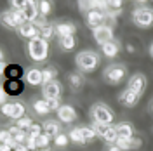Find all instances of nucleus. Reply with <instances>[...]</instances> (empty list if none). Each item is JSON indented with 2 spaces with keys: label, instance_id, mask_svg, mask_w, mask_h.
<instances>
[{
  "label": "nucleus",
  "instance_id": "obj_1",
  "mask_svg": "<svg viewBox=\"0 0 153 151\" xmlns=\"http://www.w3.org/2000/svg\"><path fill=\"white\" fill-rule=\"evenodd\" d=\"M75 64L84 73H94L97 70V66H99V54L96 50L85 49V50L78 52L75 56Z\"/></svg>",
  "mask_w": 153,
  "mask_h": 151
},
{
  "label": "nucleus",
  "instance_id": "obj_2",
  "mask_svg": "<svg viewBox=\"0 0 153 151\" xmlns=\"http://www.w3.org/2000/svg\"><path fill=\"white\" fill-rule=\"evenodd\" d=\"M26 50H28V57L35 63H44L49 56V42L42 40L40 37H35L28 40L26 44Z\"/></svg>",
  "mask_w": 153,
  "mask_h": 151
},
{
  "label": "nucleus",
  "instance_id": "obj_3",
  "mask_svg": "<svg viewBox=\"0 0 153 151\" xmlns=\"http://www.w3.org/2000/svg\"><path fill=\"white\" fill-rule=\"evenodd\" d=\"M91 118L96 123H103V125H111L115 120V115L111 108L106 103H94L91 108Z\"/></svg>",
  "mask_w": 153,
  "mask_h": 151
},
{
  "label": "nucleus",
  "instance_id": "obj_4",
  "mask_svg": "<svg viewBox=\"0 0 153 151\" xmlns=\"http://www.w3.org/2000/svg\"><path fill=\"white\" fill-rule=\"evenodd\" d=\"M131 18L137 28H152L153 26V9L148 5L136 7L131 14Z\"/></svg>",
  "mask_w": 153,
  "mask_h": 151
},
{
  "label": "nucleus",
  "instance_id": "obj_5",
  "mask_svg": "<svg viewBox=\"0 0 153 151\" xmlns=\"http://www.w3.org/2000/svg\"><path fill=\"white\" fill-rule=\"evenodd\" d=\"M105 80L110 85H118L120 82H124L127 76V68L124 64H108L103 71Z\"/></svg>",
  "mask_w": 153,
  "mask_h": 151
},
{
  "label": "nucleus",
  "instance_id": "obj_6",
  "mask_svg": "<svg viewBox=\"0 0 153 151\" xmlns=\"http://www.w3.org/2000/svg\"><path fill=\"white\" fill-rule=\"evenodd\" d=\"M25 21H23V18H21V14H19L18 10H2L0 12V24L4 26V28L7 30H16L18 31V28L23 24Z\"/></svg>",
  "mask_w": 153,
  "mask_h": 151
},
{
  "label": "nucleus",
  "instance_id": "obj_7",
  "mask_svg": "<svg viewBox=\"0 0 153 151\" xmlns=\"http://www.w3.org/2000/svg\"><path fill=\"white\" fill-rule=\"evenodd\" d=\"M92 38L96 40V44L99 47H103L105 44L115 40V35H113V28L111 24H103V26H97V28L92 30Z\"/></svg>",
  "mask_w": 153,
  "mask_h": 151
},
{
  "label": "nucleus",
  "instance_id": "obj_8",
  "mask_svg": "<svg viewBox=\"0 0 153 151\" xmlns=\"http://www.w3.org/2000/svg\"><path fill=\"white\" fill-rule=\"evenodd\" d=\"M21 14V18L25 23H33L35 19L40 18V10H38V2H33V0H25L23 2V9L18 10Z\"/></svg>",
  "mask_w": 153,
  "mask_h": 151
},
{
  "label": "nucleus",
  "instance_id": "obj_9",
  "mask_svg": "<svg viewBox=\"0 0 153 151\" xmlns=\"http://www.w3.org/2000/svg\"><path fill=\"white\" fill-rule=\"evenodd\" d=\"M0 111H2V115L9 116V118L16 120V122H18L19 118L26 116V108H25L23 103H5L0 108Z\"/></svg>",
  "mask_w": 153,
  "mask_h": 151
},
{
  "label": "nucleus",
  "instance_id": "obj_10",
  "mask_svg": "<svg viewBox=\"0 0 153 151\" xmlns=\"http://www.w3.org/2000/svg\"><path fill=\"white\" fill-rule=\"evenodd\" d=\"M146 85H148V82H146V76H144L143 73H134V75H131V78L127 80V89H131V90L136 92L137 95H141L144 92Z\"/></svg>",
  "mask_w": 153,
  "mask_h": 151
},
{
  "label": "nucleus",
  "instance_id": "obj_11",
  "mask_svg": "<svg viewBox=\"0 0 153 151\" xmlns=\"http://www.w3.org/2000/svg\"><path fill=\"white\" fill-rule=\"evenodd\" d=\"M61 90H63V87H61V84H59L57 80L42 85V95H44V99H45V101L59 99V97H61Z\"/></svg>",
  "mask_w": 153,
  "mask_h": 151
},
{
  "label": "nucleus",
  "instance_id": "obj_12",
  "mask_svg": "<svg viewBox=\"0 0 153 151\" xmlns=\"http://www.w3.org/2000/svg\"><path fill=\"white\" fill-rule=\"evenodd\" d=\"M57 118L63 123H71L78 118V113L71 104H61V108L57 110Z\"/></svg>",
  "mask_w": 153,
  "mask_h": 151
},
{
  "label": "nucleus",
  "instance_id": "obj_13",
  "mask_svg": "<svg viewBox=\"0 0 153 151\" xmlns=\"http://www.w3.org/2000/svg\"><path fill=\"white\" fill-rule=\"evenodd\" d=\"M85 21H87V26L89 28H97V26H103V24H108L106 21V14L103 10H91L89 14L85 16Z\"/></svg>",
  "mask_w": 153,
  "mask_h": 151
},
{
  "label": "nucleus",
  "instance_id": "obj_14",
  "mask_svg": "<svg viewBox=\"0 0 153 151\" xmlns=\"http://www.w3.org/2000/svg\"><path fill=\"white\" fill-rule=\"evenodd\" d=\"M76 33V24L70 23V21H63L56 24V35L57 38H65V37H75Z\"/></svg>",
  "mask_w": 153,
  "mask_h": 151
},
{
  "label": "nucleus",
  "instance_id": "obj_15",
  "mask_svg": "<svg viewBox=\"0 0 153 151\" xmlns=\"http://www.w3.org/2000/svg\"><path fill=\"white\" fill-rule=\"evenodd\" d=\"M137 101H139V95L136 94V92H132L131 89H124V90L118 94V103L122 104V106L132 108V106L137 104Z\"/></svg>",
  "mask_w": 153,
  "mask_h": 151
},
{
  "label": "nucleus",
  "instance_id": "obj_16",
  "mask_svg": "<svg viewBox=\"0 0 153 151\" xmlns=\"http://www.w3.org/2000/svg\"><path fill=\"white\" fill-rule=\"evenodd\" d=\"M25 80H26V84L28 85H33V87H37V85H44V75H42V70H38V68H31V70H28V71L25 73Z\"/></svg>",
  "mask_w": 153,
  "mask_h": 151
},
{
  "label": "nucleus",
  "instance_id": "obj_17",
  "mask_svg": "<svg viewBox=\"0 0 153 151\" xmlns=\"http://www.w3.org/2000/svg\"><path fill=\"white\" fill-rule=\"evenodd\" d=\"M18 33H19V37L28 38V40H31V38H35V37H40V30L35 28L33 23H23L18 28Z\"/></svg>",
  "mask_w": 153,
  "mask_h": 151
},
{
  "label": "nucleus",
  "instance_id": "obj_18",
  "mask_svg": "<svg viewBox=\"0 0 153 151\" xmlns=\"http://www.w3.org/2000/svg\"><path fill=\"white\" fill-rule=\"evenodd\" d=\"M101 52H103V56L108 57V59L117 57L118 52H120V42H118V40H111V42L105 44V45L101 47Z\"/></svg>",
  "mask_w": 153,
  "mask_h": 151
},
{
  "label": "nucleus",
  "instance_id": "obj_19",
  "mask_svg": "<svg viewBox=\"0 0 153 151\" xmlns=\"http://www.w3.org/2000/svg\"><path fill=\"white\" fill-rule=\"evenodd\" d=\"M115 129H117V134H118V139H134V137H136V135H134V127L127 122L117 123Z\"/></svg>",
  "mask_w": 153,
  "mask_h": 151
},
{
  "label": "nucleus",
  "instance_id": "obj_20",
  "mask_svg": "<svg viewBox=\"0 0 153 151\" xmlns=\"http://www.w3.org/2000/svg\"><path fill=\"white\" fill-rule=\"evenodd\" d=\"M42 129H44V132L47 134V135H51L52 139L61 134V125H59L57 120H47V122H44L42 123Z\"/></svg>",
  "mask_w": 153,
  "mask_h": 151
},
{
  "label": "nucleus",
  "instance_id": "obj_21",
  "mask_svg": "<svg viewBox=\"0 0 153 151\" xmlns=\"http://www.w3.org/2000/svg\"><path fill=\"white\" fill-rule=\"evenodd\" d=\"M101 139H103L106 144H110V146H115V144H117V141H118V134H117V129H115L113 125H108Z\"/></svg>",
  "mask_w": 153,
  "mask_h": 151
},
{
  "label": "nucleus",
  "instance_id": "obj_22",
  "mask_svg": "<svg viewBox=\"0 0 153 151\" xmlns=\"http://www.w3.org/2000/svg\"><path fill=\"white\" fill-rule=\"evenodd\" d=\"M68 84H70L71 89L78 90V89H82V87H84L85 78H84L82 73H75V71H73V73H70V75H68Z\"/></svg>",
  "mask_w": 153,
  "mask_h": 151
},
{
  "label": "nucleus",
  "instance_id": "obj_23",
  "mask_svg": "<svg viewBox=\"0 0 153 151\" xmlns=\"http://www.w3.org/2000/svg\"><path fill=\"white\" fill-rule=\"evenodd\" d=\"M33 111H35L37 115H40V116L51 113L47 101H45V99H37V101H33Z\"/></svg>",
  "mask_w": 153,
  "mask_h": 151
},
{
  "label": "nucleus",
  "instance_id": "obj_24",
  "mask_svg": "<svg viewBox=\"0 0 153 151\" xmlns=\"http://www.w3.org/2000/svg\"><path fill=\"white\" fill-rule=\"evenodd\" d=\"M68 135H70V141L75 142V144H87L85 139H84V134H82V129H80V127L71 129V130L68 132Z\"/></svg>",
  "mask_w": 153,
  "mask_h": 151
},
{
  "label": "nucleus",
  "instance_id": "obj_25",
  "mask_svg": "<svg viewBox=\"0 0 153 151\" xmlns=\"http://www.w3.org/2000/svg\"><path fill=\"white\" fill-rule=\"evenodd\" d=\"M54 35H56V24H51L49 23L45 28L40 30V38L45 40V42H49L51 38H54Z\"/></svg>",
  "mask_w": 153,
  "mask_h": 151
},
{
  "label": "nucleus",
  "instance_id": "obj_26",
  "mask_svg": "<svg viewBox=\"0 0 153 151\" xmlns=\"http://www.w3.org/2000/svg\"><path fill=\"white\" fill-rule=\"evenodd\" d=\"M59 45H61V49H65V50H73L75 45H76V38L75 37L59 38Z\"/></svg>",
  "mask_w": 153,
  "mask_h": 151
},
{
  "label": "nucleus",
  "instance_id": "obj_27",
  "mask_svg": "<svg viewBox=\"0 0 153 151\" xmlns=\"http://www.w3.org/2000/svg\"><path fill=\"white\" fill-rule=\"evenodd\" d=\"M80 129H82V134H84V139H85L87 144H91L97 139V134L92 127H80Z\"/></svg>",
  "mask_w": 153,
  "mask_h": 151
},
{
  "label": "nucleus",
  "instance_id": "obj_28",
  "mask_svg": "<svg viewBox=\"0 0 153 151\" xmlns=\"http://www.w3.org/2000/svg\"><path fill=\"white\" fill-rule=\"evenodd\" d=\"M42 75H44V84H49V82H54L57 76V70L54 68H44L42 70Z\"/></svg>",
  "mask_w": 153,
  "mask_h": 151
},
{
  "label": "nucleus",
  "instance_id": "obj_29",
  "mask_svg": "<svg viewBox=\"0 0 153 151\" xmlns=\"http://www.w3.org/2000/svg\"><path fill=\"white\" fill-rule=\"evenodd\" d=\"M38 10H40V16H49L51 12H52V2H49V0H40L38 2Z\"/></svg>",
  "mask_w": 153,
  "mask_h": 151
},
{
  "label": "nucleus",
  "instance_id": "obj_30",
  "mask_svg": "<svg viewBox=\"0 0 153 151\" xmlns=\"http://www.w3.org/2000/svg\"><path fill=\"white\" fill-rule=\"evenodd\" d=\"M68 142H70V135H68V134L61 132L59 135L54 137V146H56V148H66Z\"/></svg>",
  "mask_w": 153,
  "mask_h": 151
},
{
  "label": "nucleus",
  "instance_id": "obj_31",
  "mask_svg": "<svg viewBox=\"0 0 153 151\" xmlns=\"http://www.w3.org/2000/svg\"><path fill=\"white\" fill-rule=\"evenodd\" d=\"M51 141H52V137L51 135H47V134L44 132L40 137L37 139V146H38V150H47L49 146H51Z\"/></svg>",
  "mask_w": 153,
  "mask_h": 151
},
{
  "label": "nucleus",
  "instance_id": "obj_32",
  "mask_svg": "<svg viewBox=\"0 0 153 151\" xmlns=\"http://www.w3.org/2000/svg\"><path fill=\"white\" fill-rule=\"evenodd\" d=\"M16 125H18L21 130H26V132H28L30 127L33 125V120H31L30 116H23V118H19L18 122H16Z\"/></svg>",
  "mask_w": 153,
  "mask_h": 151
},
{
  "label": "nucleus",
  "instance_id": "obj_33",
  "mask_svg": "<svg viewBox=\"0 0 153 151\" xmlns=\"http://www.w3.org/2000/svg\"><path fill=\"white\" fill-rule=\"evenodd\" d=\"M42 134H44V129H42V125H37V123H33L28 130V135L30 137H35V139H38Z\"/></svg>",
  "mask_w": 153,
  "mask_h": 151
},
{
  "label": "nucleus",
  "instance_id": "obj_34",
  "mask_svg": "<svg viewBox=\"0 0 153 151\" xmlns=\"http://www.w3.org/2000/svg\"><path fill=\"white\" fill-rule=\"evenodd\" d=\"M115 146L120 148L122 151H131L132 150V139H118Z\"/></svg>",
  "mask_w": 153,
  "mask_h": 151
},
{
  "label": "nucleus",
  "instance_id": "obj_35",
  "mask_svg": "<svg viewBox=\"0 0 153 151\" xmlns=\"http://www.w3.org/2000/svg\"><path fill=\"white\" fill-rule=\"evenodd\" d=\"M92 129L96 130V134H97V137L101 139L103 137V134H105V130H106V127L108 125H103V123H96V122H92V125H91Z\"/></svg>",
  "mask_w": 153,
  "mask_h": 151
},
{
  "label": "nucleus",
  "instance_id": "obj_36",
  "mask_svg": "<svg viewBox=\"0 0 153 151\" xmlns=\"http://www.w3.org/2000/svg\"><path fill=\"white\" fill-rule=\"evenodd\" d=\"M7 90H5V87H4V85L0 84V108H2V106H4V104L7 103Z\"/></svg>",
  "mask_w": 153,
  "mask_h": 151
},
{
  "label": "nucleus",
  "instance_id": "obj_37",
  "mask_svg": "<svg viewBox=\"0 0 153 151\" xmlns=\"http://www.w3.org/2000/svg\"><path fill=\"white\" fill-rule=\"evenodd\" d=\"M47 104H49V110H51V111H56V113H57V110L61 108V103H59V99H52V101H47Z\"/></svg>",
  "mask_w": 153,
  "mask_h": 151
},
{
  "label": "nucleus",
  "instance_id": "obj_38",
  "mask_svg": "<svg viewBox=\"0 0 153 151\" xmlns=\"http://www.w3.org/2000/svg\"><path fill=\"white\" fill-rule=\"evenodd\" d=\"M14 151H30V150L25 146V144H18V146L14 148Z\"/></svg>",
  "mask_w": 153,
  "mask_h": 151
},
{
  "label": "nucleus",
  "instance_id": "obj_39",
  "mask_svg": "<svg viewBox=\"0 0 153 151\" xmlns=\"http://www.w3.org/2000/svg\"><path fill=\"white\" fill-rule=\"evenodd\" d=\"M0 151H14L9 144H0Z\"/></svg>",
  "mask_w": 153,
  "mask_h": 151
},
{
  "label": "nucleus",
  "instance_id": "obj_40",
  "mask_svg": "<svg viewBox=\"0 0 153 151\" xmlns=\"http://www.w3.org/2000/svg\"><path fill=\"white\" fill-rule=\"evenodd\" d=\"M108 151H122V150H120V148H117V146H110Z\"/></svg>",
  "mask_w": 153,
  "mask_h": 151
},
{
  "label": "nucleus",
  "instance_id": "obj_41",
  "mask_svg": "<svg viewBox=\"0 0 153 151\" xmlns=\"http://www.w3.org/2000/svg\"><path fill=\"white\" fill-rule=\"evenodd\" d=\"M148 52H150V56H152V59H153V44L150 45V49H148Z\"/></svg>",
  "mask_w": 153,
  "mask_h": 151
},
{
  "label": "nucleus",
  "instance_id": "obj_42",
  "mask_svg": "<svg viewBox=\"0 0 153 151\" xmlns=\"http://www.w3.org/2000/svg\"><path fill=\"white\" fill-rule=\"evenodd\" d=\"M4 59V52H2V49H0V61Z\"/></svg>",
  "mask_w": 153,
  "mask_h": 151
},
{
  "label": "nucleus",
  "instance_id": "obj_43",
  "mask_svg": "<svg viewBox=\"0 0 153 151\" xmlns=\"http://www.w3.org/2000/svg\"><path fill=\"white\" fill-rule=\"evenodd\" d=\"M37 151H51V150H49V148H47V150H37Z\"/></svg>",
  "mask_w": 153,
  "mask_h": 151
}]
</instances>
